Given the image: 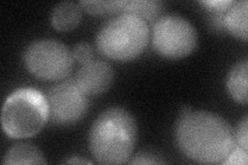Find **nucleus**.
<instances>
[{
	"label": "nucleus",
	"instance_id": "1",
	"mask_svg": "<svg viewBox=\"0 0 248 165\" xmlns=\"http://www.w3.org/2000/svg\"><path fill=\"white\" fill-rule=\"evenodd\" d=\"M175 136L181 152L202 164H222L237 146L228 121L215 113L190 107L182 109Z\"/></svg>",
	"mask_w": 248,
	"mask_h": 165
},
{
	"label": "nucleus",
	"instance_id": "9",
	"mask_svg": "<svg viewBox=\"0 0 248 165\" xmlns=\"http://www.w3.org/2000/svg\"><path fill=\"white\" fill-rule=\"evenodd\" d=\"M82 7L79 3L63 1L58 3L51 14L52 26L61 32H69L80 25Z\"/></svg>",
	"mask_w": 248,
	"mask_h": 165
},
{
	"label": "nucleus",
	"instance_id": "8",
	"mask_svg": "<svg viewBox=\"0 0 248 165\" xmlns=\"http://www.w3.org/2000/svg\"><path fill=\"white\" fill-rule=\"evenodd\" d=\"M75 81L88 96L100 95L110 89L114 81V72L106 61L93 59L82 65Z\"/></svg>",
	"mask_w": 248,
	"mask_h": 165
},
{
	"label": "nucleus",
	"instance_id": "7",
	"mask_svg": "<svg viewBox=\"0 0 248 165\" xmlns=\"http://www.w3.org/2000/svg\"><path fill=\"white\" fill-rule=\"evenodd\" d=\"M46 100L49 119L57 126H69L81 121L89 106L88 95L73 80L53 86Z\"/></svg>",
	"mask_w": 248,
	"mask_h": 165
},
{
	"label": "nucleus",
	"instance_id": "11",
	"mask_svg": "<svg viewBox=\"0 0 248 165\" xmlns=\"http://www.w3.org/2000/svg\"><path fill=\"white\" fill-rule=\"evenodd\" d=\"M248 62L244 59L232 66L227 78V88L231 97L240 105H247Z\"/></svg>",
	"mask_w": 248,
	"mask_h": 165
},
{
	"label": "nucleus",
	"instance_id": "20",
	"mask_svg": "<svg viewBox=\"0 0 248 165\" xmlns=\"http://www.w3.org/2000/svg\"><path fill=\"white\" fill-rule=\"evenodd\" d=\"M65 163H67V164H84V163L91 164V161L81 159L80 157H72L71 159L65 160Z\"/></svg>",
	"mask_w": 248,
	"mask_h": 165
},
{
	"label": "nucleus",
	"instance_id": "6",
	"mask_svg": "<svg viewBox=\"0 0 248 165\" xmlns=\"http://www.w3.org/2000/svg\"><path fill=\"white\" fill-rule=\"evenodd\" d=\"M197 45V30L182 15L168 14L155 22L152 45L159 56L169 60H180L195 51Z\"/></svg>",
	"mask_w": 248,
	"mask_h": 165
},
{
	"label": "nucleus",
	"instance_id": "17",
	"mask_svg": "<svg viewBox=\"0 0 248 165\" xmlns=\"http://www.w3.org/2000/svg\"><path fill=\"white\" fill-rule=\"evenodd\" d=\"M130 164H162L165 161L152 152H140L137 154L134 159L129 161Z\"/></svg>",
	"mask_w": 248,
	"mask_h": 165
},
{
	"label": "nucleus",
	"instance_id": "5",
	"mask_svg": "<svg viewBox=\"0 0 248 165\" xmlns=\"http://www.w3.org/2000/svg\"><path fill=\"white\" fill-rule=\"evenodd\" d=\"M23 61L28 72L43 81H61L74 67V55L56 39L43 38L31 43L25 50Z\"/></svg>",
	"mask_w": 248,
	"mask_h": 165
},
{
	"label": "nucleus",
	"instance_id": "14",
	"mask_svg": "<svg viewBox=\"0 0 248 165\" xmlns=\"http://www.w3.org/2000/svg\"><path fill=\"white\" fill-rule=\"evenodd\" d=\"M164 9V2L153 0H133L128 1L124 14L136 15L146 22L157 20Z\"/></svg>",
	"mask_w": 248,
	"mask_h": 165
},
{
	"label": "nucleus",
	"instance_id": "16",
	"mask_svg": "<svg viewBox=\"0 0 248 165\" xmlns=\"http://www.w3.org/2000/svg\"><path fill=\"white\" fill-rule=\"evenodd\" d=\"M235 139L237 147L242 148L243 150H248V119L245 116L243 119L239 122L237 130L235 132Z\"/></svg>",
	"mask_w": 248,
	"mask_h": 165
},
{
	"label": "nucleus",
	"instance_id": "18",
	"mask_svg": "<svg viewBox=\"0 0 248 165\" xmlns=\"http://www.w3.org/2000/svg\"><path fill=\"white\" fill-rule=\"evenodd\" d=\"M247 151L243 150L242 148L237 147L231 152V154L228 156V158L224 160V162L222 164L228 165V164H232V165H246L247 164Z\"/></svg>",
	"mask_w": 248,
	"mask_h": 165
},
{
	"label": "nucleus",
	"instance_id": "15",
	"mask_svg": "<svg viewBox=\"0 0 248 165\" xmlns=\"http://www.w3.org/2000/svg\"><path fill=\"white\" fill-rule=\"evenodd\" d=\"M73 55L75 60L80 62L81 64H85L93 60L94 53H93V48L88 43H80L75 46Z\"/></svg>",
	"mask_w": 248,
	"mask_h": 165
},
{
	"label": "nucleus",
	"instance_id": "10",
	"mask_svg": "<svg viewBox=\"0 0 248 165\" xmlns=\"http://www.w3.org/2000/svg\"><path fill=\"white\" fill-rule=\"evenodd\" d=\"M247 15L248 2L246 0L234 1L224 15V28L238 39L247 42Z\"/></svg>",
	"mask_w": 248,
	"mask_h": 165
},
{
	"label": "nucleus",
	"instance_id": "13",
	"mask_svg": "<svg viewBox=\"0 0 248 165\" xmlns=\"http://www.w3.org/2000/svg\"><path fill=\"white\" fill-rule=\"evenodd\" d=\"M128 0H115V1H80L79 4L86 13L92 15H118L124 14Z\"/></svg>",
	"mask_w": 248,
	"mask_h": 165
},
{
	"label": "nucleus",
	"instance_id": "12",
	"mask_svg": "<svg viewBox=\"0 0 248 165\" xmlns=\"http://www.w3.org/2000/svg\"><path fill=\"white\" fill-rule=\"evenodd\" d=\"M3 164H46V157L37 147L19 143L14 145L3 157Z\"/></svg>",
	"mask_w": 248,
	"mask_h": 165
},
{
	"label": "nucleus",
	"instance_id": "2",
	"mask_svg": "<svg viewBox=\"0 0 248 165\" xmlns=\"http://www.w3.org/2000/svg\"><path fill=\"white\" fill-rule=\"evenodd\" d=\"M138 137L133 114L120 106L100 113L89 131V149L100 164H123L133 155Z\"/></svg>",
	"mask_w": 248,
	"mask_h": 165
},
{
	"label": "nucleus",
	"instance_id": "4",
	"mask_svg": "<svg viewBox=\"0 0 248 165\" xmlns=\"http://www.w3.org/2000/svg\"><path fill=\"white\" fill-rule=\"evenodd\" d=\"M48 120V100L36 89H18L4 101L1 125L5 135L12 138L24 139L36 135Z\"/></svg>",
	"mask_w": 248,
	"mask_h": 165
},
{
	"label": "nucleus",
	"instance_id": "19",
	"mask_svg": "<svg viewBox=\"0 0 248 165\" xmlns=\"http://www.w3.org/2000/svg\"><path fill=\"white\" fill-rule=\"evenodd\" d=\"M234 1L230 0H213V1H201V4L204 5L210 13H226Z\"/></svg>",
	"mask_w": 248,
	"mask_h": 165
},
{
	"label": "nucleus",
	"instance_id": "3",
	"mask_svg": "<svg viewBox=\"0 0 248 165\" xmlns=\"http://www.w3.org/2000/svg\"><path fill=\"white\" fill-rule=\"evenodd\" d=\"M148 23L131 14H121L99 29L96 48L103 56L126 62L138 58L149 44Z\"/></svg>",
	"mask_w": 248,
	"mask_h": 165
}]
</instances>
